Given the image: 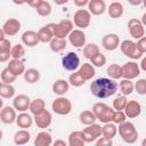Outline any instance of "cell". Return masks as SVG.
I'll use <instances>...</instances> for the list:
<instances>
[{
  "label": "cell",
  "mask_w": 146,
  "mask_h": 146,
  "mask_svg": "<svg viewBox=\"0 0 146 146\" xmlns=\"http://www.w3.org/2000/svg\"><path fill=\"white\" fill-rule=\"evenodd\" d=\"M67 40L73 47L81 48V47H83L86 44L87 38H86V34H84V32L82 30H80V29H75L74 30L73 29L70 32V34L67 35Z\"/></svg>",
  "instance_id": "12"
},
{
  "label": "cell",
  "mask_w": 146,
  "mask_h": 146,
  "mask_svg": "<svg viewBox=\"0 0 146 146\" xmlns=\"http://www.w3.org/2000/svg\"><path fill=\"white\" fill-rule=\"evenodd\" d=\"M68 89H70V83L64 79H58L52 83V92L58 96H64L68 91Z\"/></svg>",
  "instance_id": "26"
},
{
  "label": "cell",
  "mask_w": 146,
  "mask_h": 146,
  "mask_svg": "<svg viewBox=\"0 0 146 146\" xmlns=\"http://www.w3.org/2000/svg\"><path fill=\"white\" fill-rule=\"evenodd\" d=\"M31 133L27 131V129H21L14 135V144L15 145H25L30 141Z\"/></svg>",
  "instance_id": "30"
},
{
  "label": "cell",
  "mask_w": 146,
  "mask_h": 146,
  "mask_svg": "<svg viewBox=\"0 0 146 146\" xmlns=\"http://www.w3.org/2000/svg\"><path fill=\"white\" fill-rule=\"evenodd\" d=\"M86 144L84 138H83V132L82 131H72L68 135L67 139V145L68 146H83Z\"/></svg>",
  "instance_id": "28"
},
{
  "label": "cell",
  "mask_w": 146,
  "mask_h": 146,
  "mask_svg": "<svg viewBox=\"0 0 146 146\" xmlns=\"http://www.w3.org/2000/svg\"><path fill=\"white\" fill-rule=\"evenodd\" d=\"M0 79H1L2 83H13V82H15V80L17 79V76H15V75L6 67V68H3V70L1 71V73H0Z\"/></svg>",
  "instance_id": "45"
},
{
  "label": "cell",
  "mask_w": 146,
  "mask_h": 146,
  "mask_svg": "<svg viewBox=\"0 0 146 146\" xmlns=\"http://www.w3.org/2000/svg\"><path fill=\"white\" fill-rule=\"evenodd\" d=\"M95 143H96L97 146H111V145H113L112 139L106 138V137H104V136L98 137V138L95 140Z\"/></svg>",
  "instance_id": "48"
},
{
  "label": "cell",
  "mask_w": 146,
  "mask_h": 146,
  "mask_svg": "<svg viewBox=\"0 0 146 146\" xmlns=\"http://www.w3.org/2000/svg\"><path fill=\"white\" fill-rule=\"evenodd\" d=\"M100 50H99V47L97 43H94V42H90L88 44H84L83 46V50H82V55L84 58L87 59H90L92 56H95L96 54H98Z\"/></svg>",
  "instance_id": "37"
},
{
  "label": "cell",
  "mask_w": 146,
  "mask_h": 146,
  "mask_svg": "<svg viewBox=\"0 0 146 146\" xmlns=\"http://www.w3.org/2000/svg\"><path fill=\"white\" fill-rule=\"evenodd\" d=\"M16 94V90L11 83H2L0 88V97L2 99H10L14 98Z\"/></svg>",
  "instance_id": "36"
},
{
  "label": "cell",
  "mask_w": 146,
  "mask_h": 146,
  "mask_svg": "<svg viewBox=\"0 0 146 146\" xmlns=\"http://www.w3.org/2000/svg\"><path fill=\"white\" fill-rule=\"evenodd\" d=\"M113 1H120V0H113Z\"/></svg>",
  "instance_id": "61"
},
{
  "label": "cell",
  "mask_w": 146,
  "mask_h": 146,
  "mask_svg": "<svg viewBox=\"0 0 146 146\" xmlns=\"http://www.w3.org/2000/svg\"><path fill=\"white\" fill-rule=\"evenodd\" d=\"M127 102H128L127 96H124V95L117 96V97H115V99L113 100L112 107H113V110H115V111H123V108H124Z\"/></svg>",
  "instance_id": "44"
},
{
  "label": "cell",
  "mask_w": 146,
  "mask_h": 146,
  "mask_svg": "<svg viewBox=\"0 0 146 146\" xmlns=\"http://www.w3.org/2000/svg\"><path fill=\"white\" fill-rule=\"evenodd\" d=\"M73 30V22L70 19H62L58 23H52V33L55 38L65 39Z\"/></svg>",
  "instance_id": "6"
},
{
  "label": "cell",
  "mask_w": 146,
  "mask_h": 146,
  "mask_svg": "<svg viewBox=\"0 0 146 146\" xmlns=\"http://www.w3.org/2000/svg\"><path fill=\"white\" fill-rule=\"evenodd\" d=\"M38 33V39H39V42H42V43H49L50 40L54 38V33H52V23H49L44 26H42L41 29H39V31L36 32Z\"/></svg>",
  "instance_id": "20"
},
{
  "label": "cell",
  "mask_w": 146,
  "mask_h": 146,
  "mask_svg": "<svg viewBox=\"0 0 146 146\" xmlns=\"http://www.w3.org/2000/svg\"><path fill=\"white\" fill-rule=\"evenodd\" d=\"M106 10L111 18H120V17H122V15L124 13L123 5L120 1H113Z\"/></svg>",
  "instance_id": "25"
},
{
  "label": "cell",
  "mask_w": 146,
  "mask_h": 146,
  "mask_svg": "<svg viewBox=\"0 0 146 146\" xmlns=\"http://www.w3.org/2000/svg\"><path fill=\"white\" fill-rule=\"evenodd\" d=\"M68 83H70V86H73V87H81L86 83V81L80 76L78 71H74L68 76Z\"/></svg>",
  "instance_id": "42"
},
{
  "label": "cell",
  "mask_w": 146,
  "mask_h": 146,
  "mask_svg": "<svg viewBox=\"0 0 146 146\" xmlns=\"http://www.w3.org/2000/svg\"><path fill=\"white\" fill-rule=\"evenodd\" d=\"M3 107V100H2V98L0 97V110Z\"/></svg>",
  "instance_id": "58"
},
{
  "label": "cell",
  "mask_w": 146,
  "mask_h": 146,
  "mask_svg": "<svg viewBox=\"0 0 146 146\" xmlns=\"http://www.w3.org/2000/svg\"><path fill=\"white\" fill-rule=\"evenodd\" d=\"M51 121H52V116H51V113L47 110L42 111L41 113L34 115L33 117V122L36 124L38 128L40 129H46L48 128L50 124H51Z\"/></svg>",
  "instance_id": "17"
},
{
  "label": "cell",
  "mask_w": 146,
  "mask_h": 146,
  "mask_svg": "<svg viewBox=\"0 0 146 146\" xmlns=\"http://www.w3.org/2000/svg\"><path fill=\"white\" fill-rule=\"evenodd\" d=\"M127 120V116L124 114L123 111H115L113 112V116H112V122L115 124H120L122 122H124Z\"/></svg>",
  "instance_id": "47"
},
{
  "label": "cell",
  "mask_w": 146,
  "mask_h": 146,
  "mask_svg": "<svg viewBox=\"0 0 146 146\" xmlns=\"http://www.w3.org/2000/svg\"><path fill=\"white\" fill-rule=\"evenodd\" d=\"M10 49H11V43L9 40L5 39L0 41V63H7L9 60V58L11 57Z\"/></svg>",
  "instance_id": "27"
},
{
  "label": "cell",
  "mask_w": 146,
  "mask_h": 146,
  "mask_svg": "<svg viewBox=\"0 0 146 146\" xmlns=\"http://www.w3.org/2000/svg\"><path fill=\"white\" fill-rule=\"evenodd\" d=\"M139 68H140V71H146V58L144 56L141 57V63H140Z\"/></svg>",
  "instance_id": "54"
},
{
  "label": "cell",
  "mask_w": 146,
  "mask_h": 146,
  "mask_svg": "<svg viewBox=\"0 0 146 146\" xmlns=\"http://www.w3.org/2000/svg\"><path fill=\"white\" fill-rule=\"evenodd\" d=\"M29 110H30L32 115H36V114H39L46 110V103L42 98H35V99L31 100Z\"/></svg>",
  "instance_id": "32"
},
{
  "label": "cell",
  "mask_w": 146,
  "mask_h": 146,
  "mask_svg": "<svg viewBox=\"0 0 146 146\" xmlns=\"http://www.w3.org/2000/svg\"><path fill=\"white\" fill-rule=\"evenodd\" d=\"M128 2L131 6H140L144 2V0H128Z\"/></svg>",
  "instance_id": "53"
},
{
  "label": "cell",
  "mask_w": 146,
  "mask_h": 146,
  "mask_svg": "<svg viewBox=\"0 0 146 146\" xmlns=\"http://www.w3.org/2000/svg\"><path fill=\"white\" fill-rule=\"evenodd\" d=\"M15 5H17V6H21V5H24V1L23 0H11Z\"/></svg>",
  "instance_id": "57"
},
{
  "label": "cell",
  "mask_w": 146,
  "mask_h": 146,
  "mask_svg": "<svg viewBox=\"0 0 146 146\" xmlns=\"http://www.w3.org/2000/svg\"><path fill=\"white\" fill-rule=\"evenodd\" d=\"M79 120H80V122H81L82 124H84V125H89V124H91V123H95L97 119H96L95 114L92 113V111H88V110H86V111H82V112L80 113V115H79Z\"/></svg>",
  "instance_id": "39"
},
{
  "label": "cell",
  "mask_w": 146,
  "mask_h": 146,
  "mask_svg": "<svg viewBox=\"0 0 146 146\" xmlns=\"http://www.w3.org/2000/svg\"><path fill=\"white\" fill-rule=\"evenodd\" d=\"M7 68H8L15 76L23 75V73H24L25 70H26L24 63H23L21 59H15V58H11V59L8 60Z\"/></svg>",
  "instance_id": "21"
},
{
  "label": "cell",
  "mask_w": 146,
  "mask_h": 146,
  "mask_svg": "<svg viewBox=\"0 0 146 146\" xmlns=\"http://www.w3.org/2000/svg\"><path fill=\"white\" fill-rule=\"evenodd\" d=\"M2 30L6 36H14L21 31V22L16 18H8L3 23Z\"/></svg>",
  "instance_id": "15"
},
{
  "label": "cell",
  "mask_w": 146,
  "mask_h": 146,
  "mask_svg": "<svg viewBox=\"0 0 146 146\" xmlns=\"http://www.w3.org/2000/svg\"><path fill=\"white\" fill-rule=\"evenodd\" d=\"M117 86H119V89H120L121 94L124 95V96H129L133 92V82H132V80L122 79L117 83Z\"/></svg>",
  "instance_id": "35"
},
{
  "label": "cell",
  "mask_w": 146,
  "mask_h": 146,
  "mask_svg": "<svg viewBox=\"0 0 146 146\" xmlns=\"http://www.w3.org/2000/svg\"><path fill=\"white\" fill-rule=\"evenodd\" d=\"M23 75H24V80L30 84L36 83L40 80V72L36 68H27L25 70Z\"/></svg>",
  "instance_id": "34"
},
{
  "label": "cell",
  "mask_w": 146,
  "mask_h": 146,
  "mask_svg": "<svg viewBox=\"0 0 146 146\" xmlns=\"http://www.w3.org/2000/svg\"><path fill=\"white\" fill-rule=\"evenodd\" d=\"M106 74L108 75L110 79H113V80H119L122 78V74H121V66L119 64H111L107 68H106Z\"/></svg>",
  "instance_id": "40"
},
{
  "label": "cell",
  "mask_w": 146,
  "mask_h": 146,
  "mask_svg": "<svg viewBox=\"0 0 146 146\" xmlns=\"http://www.w3.org/2000/svg\"><path fill=\"white\" fill-rule=\"evenodd\" d=\"M116 133H117V128H116V124L113 122L104 123V125L102 127V136L106 138L113 139L116 136Z\"/></svg>",
  "instance_id": "33"
},
{
  "label": "cell",
  "mask_w": 146,
  "mask_h": 146,
  "mask_svg": "<svg viewBox=\"0 0 146 146\" xmlns=\"http://www.w3.org/2000/svg\"><path fill=\"white\" fill-rule=\"evenodd\" d=\"M83 132V138L86 144L87 143H94L98 137L102 136V125L95 123H91L89 125H86V128L82 130Z\"/></svg>",
  "instance_id": "11"
},
{
  "label": "cell",
  "mask_w": 146,
  "mask_h": 146,
  "mask_svg": "<svg viewBox=\"0 0 146 146\" xmlns=\"http://www.w3.org/2000/svg\"><path fill=\"white\" fill-rule=\"evenodd\" d=\"M119 47H120L122 54L132 60L140 59L144 56V54L137 48L136 42H133L132 40H123L122 42H120Z\"/></svg>",
  "instance_id": "4"
},
{
  "label": "cell",
  "mask_w": 146,
  "mask_h": 146,
  "mask_svg": "<svg viewBox=\"0 0 146 146\" xmlns=\"http://www.w3.org/2000/svg\"><path fill=\"white\" fill-rule=\"evenodd\" d=\"M140 72L141 71L139 68V64H137V62H135V60L127 62L121 66V74H122L123 79L133 80L139 76Z\"/></svg>",
  "instance_id": "8"
},
{
  "label": "cell",
  "mask_w": 146,
  "mask_h": 146,
  "mask_svg": "<svg viewBox=\"0 0 146 146\" xmlns=\"http://www.w3.org/2000/svg\"><path fill=\"white\" fill-rule=\"evenodd\" d=\"M90 64L94 66V67H103L105 64H106V57L104 54H102L100 51L98 54H96L95 56H92L90 59Z\"/></svg>",
  "instance_id": "41"
},
{
  "label": "cell",
  "mask_w": 146,
  "mask_h": 146,
  "mask_svg": "<svg viewBox=\"0 0 146 146\" xmlns=\"http://www.w3.org/2000/svg\"><path fill=\"white\" fill-rule=\"evenodd\" d=\"M70 0H54V2L56 3V5H58V6H62V5H65V3H67Z\"/></svg>",
  "instance_id": "55"
},
{
  "label": "cell",
  "mask_w": 146,
  "mask_h": 146,
  "mask_svg": "<svg viewBox=\"0 0 146 146\" xmlns=\"http://www.w3.org/2000/svg\"><path fill=\"white\" fill-rule=\"evenodd\" d=\"M22 43L24 46H27L30 48L35 47L39 43L38 39V33L33 30H27L22 34Z\"/></svg>",
  "instance_id": "22"
},
{
  "label": "cell",
  "mask_w": 146,
  "mask_h": 146,
  "mask_svg": "<svg viewBox=\"0 0 146 146\" xmlns=\"http://www.w3.org/2000/svg\"><path fill=\"white\" fill-rule=\"evenodd\" d=\"M78 73L80 74V76H81L84 81H89V80H91V79L95 76L96 71H95V67H94L90 63H83L82 65L79 66Z\"/></svg>",
  "instance_id": "23"
},
{
  "label": "cell",
  "mask_w": 146,
  "mask_h": 146,
  "mask_svg": "<svg viewBox=\"0 0 146 146\" xmlns=\"http://www.w3.org/2000/svg\"><path fill=\"white\" fill-rule=\"evenodd\" d=\"M5 39H6V34H5L3 30H2V27H0V41H2Z\"/></svg>",
  "instance_id": "56"
},
{
  "label": "cell",
  "mask_w": 146,
  "mask_h": 146,
  "mask_svg": "<svg viewBox=\"0 0 146 146\" xmlns=\"http://www.w3.org/2000/svg\"><path fill=\"white\" fill-rule=\"evenodd\" d=\"M91 22V14L88 9H78L73 15V24L80 30L89 27Z\"/></svg>",
  "instance_id": "7"
},
{
  "label": "cell",
  "mask_w": 146,
  "mask_h": 146,
  "mask_svg": "<svg viewBox=\"0 0 146 146\" xmlns=\"http://www.w3.org/2000/svg\"><path fill=\"white\" fill-rule=\"evenodd\" d=\"M92 113L95 114L96 119L99 120L102 123H107L112 122V116H113V107L108 106L107 104L103 102H97L92 106Z\"/></svg>",
  "instance_id": "3"
},
{
  "label": "cell",
  "mask_w": 146,
  "mask_h": 146,
  "mask_svg": "<svg viewBox=\"0 0 146 146\" xmlns=\"http://www.w3.org/2000/svg\"><path fill=\"white\" fill-rule=\"evenodd\" d=\"M128 30L130 35L136 40L145 36V25L138 18H130L128 21Z\"/></svg>",
  "instance_id": "10"
},
{
  "label": "cell",
  "mask_w": 146,
  "mask_h": 146,
  "mask_svg": "<svg viewBox=\"0 0 146 146\" xmlns=\"http://www.w3.org/2000/svg\"><path fill=\"white\" fill-rule=\"evenodd\" d=\"M24 1V3H27L30 7H32V8H36L39 5H40V2L42 1V0H23Z\"/></svg>",
  "instance_id": "50"
},
{
  "label": "cell",
  "mask_w": 146,
  "mask_h": 146,
  "mask_svg": "<svg viewBox=\"0 0 146 146\" xmlns=\"http://www.w3.org/2000/svg\"><path fill=\"white\" fill-rule=\"evenodd\" d=\"M1 86H2V81L0 80V88H1Z\"/></svg>",
  "instance_id": "60"
},
{
  "label": "cell",
  "mask_w": 146,
  "mask_h": 146,
  "mask_svg": "<svg viewBox=\"0 0 146 146\" xmlns=\"http://www.w3.org/2000/svg\"><path fill=\"white\" fill-rule=\"evenodd\" d=\"M16 110L13 106H3L0 110V121L5 124H11L16 121Z\"/></svg>",
  "instance_id": "18"
},
{
  "label": "cell",
  "mask_w": 146,
  "mask_h": 146,
  "mask_svg": "<svg viewBox=\"0 0 146 146\" xmlns=\"http://www.w3.org/2000/svg\"><path fill=\"white\" fill-rule=\"evenodd\" d=\"M119 89L117 82L110 78H98L90 83L91 94L99 99H106L112 97Z\"/></svg>",
  "instance_id": "1"
},
{
  "label": "cell",
  "mask_w": 146,
  "mask_h": 146,
  "mask_svg": "<svg viewBox=\"0 0 146 146\" xmlns=\"http://www.w3.org/2000/svg\"><path fill=\"white\" fill-rule=\"evenodd\" d=\"M52 144V137L47 131H40L34 138L35 146H50Z\"/></svg>",
  "instance_id": "29"
},
{
  "label": "cell",
  "mask_w": 146,
  "mask_h": 146,
  "mask_svg": "<svg viewBox=\"0 0 146 146\" xmlns=\"http://www.w3.org/2000/svg\"><path fill=\"white\" fill-rule=\"evenodd\" d=\"M2 137H3V132H2V130L0 129V141H1V139H2Z\"/></svg>",
  "instance_id": "59"
},
{
  "label": "cell",
  "mask_w": 146,
  "mask_h": 146,
  "mask_svg": "<svg viewBox=\"0 0 146 146\" xmlns=\"http://www.w3.org/2000/svg\"><path fill=\"white\" fill-rule=\"evenodd\" d=\"M136 44H137V48H138L143 54L146 52V36H143V38L138 39L137 42H136Z\"/></svg>",
  "instance_id": "49"
},
{
  "label": "cell",
  "mask_w": 146,
  "mask_h": 146,
  "mask_svg": "<svg viewBox=\"0 0 146 146\" xmlns=\"http://www.w3.org/2000/svg\"><path fill=\"white\" fill-rule=\"evenodd\" d=\"M51 110L55 114L58 115H67L72 111V103L68 98L64 96H58L51 103Z\"/></svg>",
  "instance_id": "5"
},
{
  "label": "cell",
  "mask_w": 146,
  "mask_h": 146,
  "mask_svg": "<svg viewBox=\"0 0 146 146\" xmlns=\"http://www.w3.org/2000/svg\"><path fill=\"white\" fill-rule=\"evenodd\" d=\"M15 122L21 129H29L33 124V117L26 112H19V114L16 116Z\"/></svg>",
  "instance_id": "24"
},
{
  "label": "cell",
  "mask_w": 146,
  "mask_h": 146,
  "mask_svg": "<svg viewBox=\"0 0 146 146\" xmlns=\"http://www.w3.org/2000/svg\"><path fill=\"white\" fill-rule=\"evenodd\" d=\"M117 132L121 137V139L127 144H135L138 139V131L132 122L124 121L119 124Z\"/></svg>",
  "instance_id": "2"
},
{
  "label": "cell",
  "mask_w": 146,
  "mask_h": 146,
  "mask_svg": "<svg viewBox=\"0 0 146 146\" xmlns=\"http://www.w3.org/2000/svg\"><path fill=\"white\" fill-rule=\"evenodd\" d=\"M123 112H124L127 117L135 119V117L140 115V113H141V105L137 100H128L125 106H124V108H123Z\"/></svg>",
  "instance_id": "16"
},
{
  "label": "cell",
  "mask_w": 146,
  "mask_h": 146,
  "mask_svg": "<svg viewBox=\"0 0 146 146\" xmlns=\"http://www.w3.org/2000/svg\"><path fill=\"white\" fill-rule=\"evenodd\" d=\"M35 10H36L38 15H40V16H42V17H47V16H49V15L51 14L52 7H51V5L49 3L48 0H42V1L40 2V5L35 8Z\"/></svg>",
  "instance_id": "38"
},
{
  "label": "cell",
  "mask_w": 146,
  "mask_h": 146,
  "mask_svg": "<svg viewBox=\"0 0 146 146\" xmlns=\"http://www.w3.org/2000/svg\"><path fill=\"white\" fill-rule=\"evenodd\" d=\"M73 2H74V5H75L76 7L82 8V7H84V6L88 5L89 0H73Z\"/></svg>",
  "instance_id": "51"
},
{
  "label": "cell",
  "mask_w": 146,
  "mask_h": 146,
  "mask_svg": "<svg viewBox=\"0 0 146 146\" xmlns=\"http://www.w3.org/2000/svg\"><path fill=\"white\" fill-rule=\"evenodd\" d=\"M133 91H137L138 95H146V79H139L133 83Z\"/></svg>",
  "instance_id": "46"
},
{
  "label": "cell",
  "mask_w": 146,
  "mask_h": 146,
  "mask_svg": "<svg viewBox=\"0 0 146 146\" xmlns=\"http://www.w3.org/2000/svg\"><path fill=\"white\" fill-rule=\"evenodd\" d=\"M62 66L68 72H74L80 66V57L76 52L70 51L62 58Z\"/></svg>",
  "instance_id": "9"
},
{
  "label": "cell",
  "mask_w": 146,
  "mask_h": 146,
  "mask_svg": "<svg viewBox=\"0 0 146 146\" xmlns=\"http://www.w3.org/2000/svg\"><path fill=\"white\" fill-rule=\"evenodd\" d=\"M52 144H54L55 146H66V145H67V143L64 141V140H62V139H57V140L52 141Z\"/></svg>",
  "instance_id": "52"
},
{
  "label": "cell",
  "mask_w": 146,
  "mask_h": 146,
  "mask_svg": "<svg viewBox=\"0 0 146 146\" xmlns=\"http://www.w3.org/2000/svg\"><path fill=\"white\" fill-rule=\"evenodd\" d=\"M87 6H88V11L95 16L103 15L106 11V3L104 0H89Z\"/></svg>",
  "instance_id": "19"
},
{
  "label": "cell",
  "mask_w": 146,
  "mask_h": 146,
  "mask_svg": "<svg viewBox=\"0 0 146 146\" xmlns=\"http://www.w3.org/2000/svg\"><path fill=\"white\" fill-rule=\"evenodd\" d=\"M30 97L24 94H19L13 98V107L16 110V112H26L30 107Z\"/></svg>",
  "instance_id": "14"
},
{
  "label": "cell",
  "mask_w": 146,
  "mask_h": 146,
  "mask_svg": "<svg viewBox=\"0 0 146 146\" xmlns=\"http://www.w3.org/2000/svg\"><path fill=\"white\" fill-rule=\"evenodd\" d=\"M67 47V41L66 39H60V38H52L49 42V48L54 52H60Z\"/></svg>",
  "instance_id": "31"
},
{
  "label": "cell",
  "mask_w": 146,
  "mask_h": 146,
  "mask_svg": "<svg viewBox=\"0 0 146 146\" xmlns=\"http://www.w3.org/2000/svg\"><path fill=\"white\" fill-rule=\"evenodd\" d=\"M120 38L115 33H108L105 34L102 39V47L108 51H113L119 48L120 46Z\"/></svg>",
  "instance_id": "13"
},
{
  "label": "cell",
  "mask_w": 146,
  "mask_h": 146,
  "mask_svg": "<svg viewBox=\"0 0 146 146\" xmlns=\"http://www.w3.org/2000/svg\"><path fill=\"white\" fill-rule=\"evenodd\" d=\"M10 55H11V58L21 59L25 55V48H24V46L21 44V43H17V44L13 46L11 49H10Z\"/></svg>",
  "instance_id": "43"
}]
</instances>
